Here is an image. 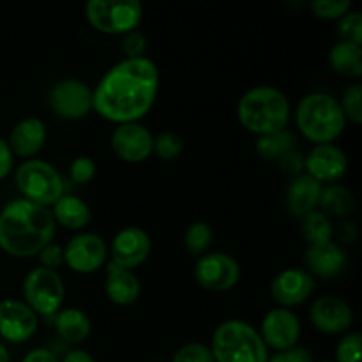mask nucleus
Instances as JSON below:
<instances>
[{
	"instance_id": "f257e3e1",
	"label": "nucleus",
	"mask_w": 362,
	"mask_h": 362,
	"mask_svg": "<svg viewBox=\"0 0 362 362\" xmlns=\"http://www.w3.org/2000/svg\"><path fill=\"white\" fill-rule=\"evenodd\" d=\"M159 90L154 60L124 59L110 67L92 90V108L112 122H138L152 108Z\"/></svg>"
},
{
	"instance_id": "f03ea898",
	"label": "nucleus",
	"mask_w": 362,
	"mask_h": 362,
	"mask_svg": "<svg viewBox=\"0 0 362 362\" xmlns=\"http://www.w3.org/2000/svg\"><path fill=\"white\" fill-rule=\"evenodd\" d=\"M55 225L48 207L25 198L9 202L0 211V247L11 257H34L52 243Z\"/></svg>"
},
{
	"instance_id": "7ed1b4c3",
	"label": "nucleus",
	"mask_w": 362,
	"mask_h": 362,
	"mask_svg": "<svg viewBox=\"0 0 362 362\" xmlns=\"http://www.w3.org/2000/svg\"><path fill=\"white\" fill-rule=\"evenodd\" d=\"M237 115L247 131L265 136L288 127L290 101L279 88L258 85L244 92L237 105Z\"/></svg>"
},
{
	"instance_id": "20e7f679",
	"label": "nucleus",
	"mask_w": 362,
	"mask_h": 362,
	"mask_svg": "<svg viewBox=\"0 0 362 362\" xmlns=\"http://www.w3.org/2000/svg\"><path fill=\"white\" fill-rule=\"evenodd\" d=\"M296 122L300 133L317 145L331 144L345 129V113L339 101L325 92H311L299 101Z\"/></svg>"
},
{
	"instance_id": "39448f33",
	"label": "nucleus",
	"mask_w": 362,
	"mask_h": 362,
	"mask_svg": "<svg viewBox=\"0 0 362 362\" xmlns=\"http://www.w3.org/2000/svg\"><path fill=\"white\" fill-rule=\"evenodd\" d=\"M214 362H267L269 349L260 332L243 320H226L212 334Z\"/></svg>"
},
{
	"instance_id": "423d86ee",
	"label": "nucleus",
	"mask_w": 362,
	"mask_h": 362,
	"mask_svg": "<svg viewBox=\"0 0 362 362\" xmlns=\"http://www.w3.org/2000/svg\"><path fill=\"white\" fill-rule=\"evenodd\" d=\"M16 186L25 200L49 207L64 194L62 175L53 165L42 159H25L16 170Z\"/></svg>"
},
{
	"instance_id": "0eeeda50",
	"label": "nucleus",
	"mask_w": 362,
	"mask_h": 362,
	"mask_svg": "<svg viewBox=\"0 0 362 362\" xmlns=\"http://www.w3.org/2000/svg\"><path fill=\"white\" fill-rule=\"evenodd\" d=\"M88 23L105 34H127L136 30L144 16L138 0H88L85 6Z\"/></svg>"
},
{
	"instance_id": "6e6552de",
	"label": "nucleus",
	"mask_w": 362,
	"mask_h": 362,
	"mask_svg": "<svg viewBox=\"0 0 362 362\" xmlns=\"http://www.w3.org/2000/svg\"><path fill=\"white\" fill-rule=\"evenodd\" d=\"M64 296H66V286L57 271L35 267L25 276V304L35 315H55L62 306Z\"/></svg>"
},
{
	"instance_id": "1a4fd4ad",
	"label": "nucleus",
	"mask_w": 362,
	"mask_h": 362,
	"mask_svg": "<svg viewBox=\"0 0 362 362\" xmlns=\"http://www.w3.org/2000/svg\"><path fill=\"white\" fill-rule=\"evenodd\" d=\"M194 278L202 288L226 292L239 283L240 265L226 253H204L194 264Z\"/></svg>"
},
{
	"instance_id": "9d476101",
	"label": "nucleus",
	"mask_w": 362,
	"mask_h": 362,
	"mask_svg": "<svg viewBox=\"0 0 362 362\" xmlns=\"http://www.w3.org/2000/svg\"><path fill=\"white\" fill-rule=\"evenodd\" d=\"M48 103L62 119H83L92 110V88L74 78L60 80L49 88Z\"/></svg>"
},
{
	"instance_id": "9b49d317",
	"label": "nucleus",
	"mask_w": 362,
	"mask_h": 362,
	"mask_svg": "<svg viewBox=\"0 0 362 362\" xmlns=\"http://www.w3.org/2000/svg\"><path fill=\"white\" fill-rule=\"evenodd\" d=\"M106 258H108V247L105 239L98 233H78L64 250V264L80 274H88L101 269L106 264Z\"/></svg>"
},
{
	"instance_id": "f8f14e48",
	"label": "nucleus",
	"mask_w": 362,
	"mask_h": 362,
	"mask_svg": "<svg viewBox=\"0 0 362 362\" xmlns=\"http://www.w3.org/2000/svg\"><path fill=\"white\" fill-rule=\"evenodd\" d=\"M260 336L267 349L271 346L276 352L293 349L300 336L299 318L288 308H272L262 320Z\"/></svg>"
},
{
	"instance_id": "ddd939ff",
	"label": "nucleus",
	"mask_w": 362,
	"mask_h": 362,
	"mask_svg": "<svg viewBox=\"0 0 362 362\" xmlns=\"http://www.w3.org/2000/svg\"><path fill=\"white\" fill-rule=\"evenodd\" d=\"M152 250L151 235L140 226H126L117 235L113 237L110 255H112V264L119 267L129 269L133 271L134 267L144 264L148 258Z\"/></svg>"
},
{
	"instance_id": "4468645a",
	"label": "nucleus",
	"mask_w": 362,
	"mask_h": 362,
	"mask_svg": "<svg viewBox=\"0 0 362 362\" xmlns=\"http://www.w3.org/2000/svg\"><path fill=\"white\" fill-rule=\"evenodd\" d=\"M315 292V278L304 269H283L274 276L271 283L272 299L281 308L299 306L306 303Z\"/></svg>"
},
{
	"instance_id": "2eb2a0df",
	"label": "nucleus",
	"mask_w": 362,
	"mask_h": 362,
	"mask_svg": "<svg viewBox=\"0 0 362 362\" xmlns=\"http://www.w3.org/2000/svg\"><path fill=\"white\" fill-rule=\"evenodd\" d=\"M37 315L18 299L0 300V336L11 343H23L37 331Z\"/></svg>"
},
{
	"instance_id": "dca6fc26",
	"label": "nucleus",
	"mask_w": 362,
	"mask_h": 362,
	"mask_svg": "<svg viewBox=\"0 0 362 362\" xmlns=\"http://www.w3.org/2000/svg\"><path fill=\"white\" fill-rule=\"evenodd\" d=\"M112 148L120 159L127 163L145 161L154 148V136L138 122L119 124L112 133Z\"/></svg>"
},
{
	"instance_id": "f3484780",
	"label": "nucleus",
	"mask_w": 362,
	"mask_h": 362,
	"mask_svg": "<svg viewBox=\"0 0 362 362\" xmlns=\"http://www.w3.org/2000/svg\"><path fill=\"white\" fill-rule=\"evenodd\" d=\"M304 170L318 182H332L341 179L349 170V158L334 144L315 145L304 158Z\"/></svg>"
},
{
	"instance_id": "a211bd4d",
	"label": "nucleus",
	"mask_w": 362,
	"mask_h": 362,
	"mask_svg": "<svg viewBox=\"0 0 362 362\" xmlns=\"http://www.w3.org/2000/svg\"><path fill=\"white\" fill-rule=\"evenodd\" d=\"M311 324L325 334L349 331L354 322V311L346 300L336 296H322L311 304Z\"/></svg>"
},
{
	"instance_id": "6ab92c4d",
	"label": "nucleus",
	"mask_w": 362,
	"mask_h": 362,
	"mask_svg": "<svg viewBox=\"0 0 362 362\" xmlns=\"http://www.w3.org/2000/svg\"><path fill=\"white\" fill-rule=\"evenodd\" d=\"M46 141V126L37 117H25L11 129L9 144L13 154L30 159L37 154Z\"/></svg>"
},
{
	"instance_id": "aec40b11",
	"label": "nucleus",
	"mask_w": 362,
	"mask_h": 362,
	"mask_svg": "<svg viewBox=\"0 0 362 362\" xmlns=\"http://www.w3.org/2000/svg\"><path fill=\"white\" fill-rule=\"evenodd\" d=\"M322 184L308 173H299L292 179L286 189V207L297 218H304L310 212L317 211L322 194Z\"/></svg>"
},
{
	"instance_id": "412c9836",
	"label": "nucleus",
	"mask_w": 362,
	"mask_h": 362,
	"mask_svg": "<svg viewBox=\"0 0 362 362\" xmlns=\"http://www.w3.org/2000/svg\"><path fill=\"white\" fill-rule=\"evenodd\" d=\"M106 296L112 303L120 306H129L136 303L140 297L141 285L138 276L129 269L119 267V265L108 262L106 265V279H105Z\"/></svg>"
},
{
	"instance_id": "4be33fe9",
	"label": "nucleus",
	"mask_w": 362,
	"mask_h": 362,
	"mask_svg": "<svg viewBox=\"0 0 362 362\" xmlns=\"http://www.w3.org/2000/svg\"><path fill=\"white\" fill-rule=\"evenodd\" d=\"M306 264L313 274L320 278H334L346 267V253L334 240L315 244V246H308Z\"/></svg>"
},
{
	"instance_id": "5701e85b",
	"label": "nucleus",
	"mask_w": 362,
	"mask_h": 362,
	"mask_svg": "<svg viewBox=\"0 0 362 362\" xmlns=\"http://www.w3.org/2000/svg\"><path fill=\"white\" fill-rule=\"evenodd\" d=\"M53 219L62 226L71 230H80L90 223L92 212L87 202L81 200L74 194H62L55 204L52 205Z\"/></svg>"
},
{
	"instance_id": "b1692460",
	"label": "nucleus",
	"mask_w": 362,
	"mask_h": 362,
	"mask_svg": "<svg viewBox=\"0 0 362 362\" xmlns=\"http://www.w3.org/2000/svg\"><path fill=\"white\" fill-rule=\"evenodd\" d=\"M55 327L60 338L71 345H78V343L85 341L90 334V318L78 308H66V310L59 311L55 318Z\"/></svg>"
},
{
	"instance_id": "393cba45",
	"label": "nucleus",
	"mask_w": 362,
	"mask_h": 362,
	"mask_svg": "<svg viewBox=\"0 0 362 362\" xmlns=\"http://www.w3.org/2000/svg\"><path fill=\"white\" fill-rule=\"evenodd\" d=\"M329 64L338 74L359 78L362 74V46L339 41L329 49Z\"/></svg>"
},
{
	"instance_id": "a878e982",
	"label": "nucleus",
	"mask_w": 362,
	"mask_h": 362,
	"mask_svg": "<svg viewBox=\"0 0 362 362\" xmlns=\"http://www.w3.org/2000/svg\"><path fill=\"white\" fill-rule=\"evenodd\" d=\"M318 205L327 218L345 219L356 209V198L349 187L341 186V184H331L327 187H322Z\"/></svg>"
},
{
	"instance_id": "bb28decb",
	"label": "nucleus",
	"mask_w": 362,
	"mask_h": 362,
	"mask_svg": "<svg viewBox=\"0 0 362 362\" xmlns=\"http://www.w3.org/2000/svg\"><path fill=\"white\" fill-rule=\"evenodd\" d=\"M297 145V138L292 131L283 129L278 133L265 134V136H258L257 145V154L262 159H267V161H279L286 152L293 151Z\"/></svg>"
},
{
	"instance_id": "cd10ccee",
	"label": "nucleus",
	"mask_w": 362,
	"mask_h": 362,
	"mask_svg": "<svg viewBox=\"0 0 362 362\" xmlns=\"http://www.w3.org/2000/svg\"><path fill=\"white\" fill-rule=\"evenodd\" d=\"M300 230H303L304 239L308 240L310 246L331 243L332 235H334V226H332L331 218H327L322 211H313L304 216Z\"/></svg>"
},
{
	"instance_id": "c85d7f7f",
	"label": "nucleus",
	"mask_w": 362,
	"mask_h": 362,
	"mask_svg": "<svg viewBox=\"0 0 362 362\" xmlns=\"http://www.w3.org/2000/svg\"><path fill=\"white\" fill-rule=\"evenodd\" d=\"M214 239L212 226L205 221H194L184 233V246L193 257H202Z\"/></svg>"
},
{
	"instance_id": "c756f323",
	"label": "nucleus",
	"mask_w": 362,
	"mask_h": 362,
	"mask_svg": "<svg viewBox=\"0 0 362 362\" xmlns=\"http://www.w3.org/2000/svg\"><path fill=\"white\" fill-rule=\"evenodd\" d=\"M184 141L182 138L172 131H163L158 136H154V148L152 152L158 154V158L165 159V161H172L182 154Z\"/></svg>"
},
{
	"instance_id": "7c9ffc66",
	"label": "nucleus",
	"mask_w": 362,
	"mask_h": 362,
	"mask_svg": "<svg viewBox=\"0 0 362 362\" xmlns=\"http://www.w3.org/2000/svg\"><path fill=\"white\" fill-rule=\"evenodd\" d=\"M345 119H350L354 124L362 122V85L354 83L349 88H345L339 101Z\"/></svg>"
},
{
	"instance_id": "2f4dec72",
	"label": "nucleus",
	"mask_w": 362,
	"mask_h": 362,
	"mask_svg": "<svg viewBox=\"0 0 362 362\" xmlns=\"http://www.w3.org/2000/svg\"><path fill=\"white\" fill-rule=\"evenodd\" d=\"M338 34L341 41L362 45V14L359 11H352L343 14L338 23Z\"/></svg>"
},
{
	"instance_id": "473e14b6",
	"label": "nucleus",
	"mask_w": 362,
	"mask_h": 362,
	"mask_svg": "<svg viewBox=\"0 0 362 362\" xmlns=\"http://www.w3.org/2000/svg\"><path fill=\"white\" fill-rule=\"evenodd\" d=\"M361 349L362 336L359 332H346L336 346V362H362Z\"/></svg>"
},
{
	"instance_id": "72a5a7b5",
	"label": "nucleus",
	"mask_w": 362,
	"mask_h": 362,
	"mask_svg": "<svg viewBox=\"0 0 362 362\" xmlns=\"http://www.w3.org/2000/svg\"><path fill=\"white\" fill-rule=\"evenodd\" d=\"M350 9H352L350 0H313L311 2V11L324 20H339Z\"/></svg>"
},
{
	"instance_id": "f704fd0d",
	"label": "nucleus",
	"mask_w": 362,
	"mask_h": 362,
	"mask_svg": "<svg viewBox=\"0 0 362 362\" xmlns=\"http://www.w3.org/2000/svg\"><path fill=\"white\" fill-rule=\"evenodd\" d=\"M172 362H214L211 349L204 343H187L180 346L173 356Z\"/></svg>"
},
{
	"instance_id": "c9c22d12",
	"label": "nucleus",
	"mask_w": 362,
	"mask_h": 362,
	"mask_svg": "<svg viewBox=\"0 0 362 362\" xmlns=\"http://www.w3.org/2000/svg\"><path fill=\"white\" fill-rule=\"evenodd\" d=\"M126 59H141L145 57V49H147V39L140 30H131L122 35V42H120Z\"/></svg>"
},
{
	"instance_id": "e433bc0d",
	"label": "nucleus",
	"mask_w": 362,
	"mask_h": 362,
	"mask_svg": "<svg viewBox=\"0 0 362 362\" xmlns=\"http://www.w3.org/2000/svg\"><path fill=\"white\" fill-rule=\"evenodd\" d=\"M71 179L78 184H87L94 179L95 175V163L94 159L87 158V156H78L73 159L69 166Z\"/></svg>"
},
{
	"instance_id": "4c0bfd02",
	"label": "nucleus",
	"mask_w": 362,
	"mask_h": 362,
	"mask_svg": "<svg viewBox=\"0 0 362 362\" xmlns=\"http://www.w3.org/2000/svg\"><path fill=\"white\" fill-rule=\"evenodd\" d=\"M39 260H41V267L55 271L57 267L64 264V247H60L59 244L49 243L48 246L39 251Z\"/></svg>"
},
{
	"instance_id": "58836bf2",
	"label": "nucleus",
	"mask_w": 362,
	"mask_h": 362,
	"mask_svg": "<svg viewBox=\"0 0 362 362\" xmlns=\"http://www.w3.org/2000/svg\"><path fill=\"white\" fill-rule=\"evenodd\" d=\"M267 362H313V356L308 349L303 346H293V349L276 352L274 356H269Z\"/></svg>"
},
{
	"instance_id": "ea45409f",
	"label": "nucleus",
	"mask_w": 362,
	"mask_h": 362,
	"mask_svg": "<svg viewBox=\"0 0 362 362\" xmlns=\"http://www.w3.org/2000/svg\"><path fill=\"white\" fill-rule=\"evenodd\" d=\"M278 163L286 173H292L293 177L299 175V173H303V170H304V156L300 154L299 151H296V148L290 152H286V154L283 156Z\"/></svg>"
},
{
	"instance_id": "a19ab883",
	"label": "nucleus",
	"mask_w": 362,
	"mask_h": 362,
	"mask_svg": "<svg viewBox=\"0 0 362 362\" xmlns=\"http://www.w3.org/2000/svg\"><path fill=\"white\" fill-rule=\"evenodd\" d=\"M13 163H14V154L11 151L9 144L7 140L0 138V179L7 177L13 170Z\"/></svg>"
},
{
	"instance_id": "79ce46f5",
	"label": "nucleus",
	"mask_w": 362,
	"mask_h": 362,
	"mask_svg": "<svg viewBox=\"0 0 362 362\" xmlns=\"http://www.w3.org/2000/svg\"><path fill=\"white\" fill-rule=\"evenodd\" d=\"M21 362H59L55 354L48 349H34L23 357Z\"/></svg>"
},
{
	"instance_id": "37998d69",
	"label": "nucleus",
	"mask_w": 362,
	"mask_h": 362,
	"mask_svg": "<svg viewBox=\"0 0 362 362\" xmlns=\"http://www.w3.org/2000/svg\"><path fill=\"white\" fill-rule=\"evenodd\" d=\"M338 237L341 240H345V243H354V240L357 239V226H356V223L349 221V219H345V221L339 223Z\"/></svg>"
},
{
	"instance_id": "c03bdc74",
	"label": "nucleus",
	"mask_w": 362,
	"mask_h": 362,
	"mask_svg": "<svg viewBox=\"0 0 362 362\" xmlns=\"http://www.w3.org/2000/svg\"><path fill=\"white\" fill-rule=\"evenodd\" d=\"M62 362H95V361H94V357L87 352V350L74 349L64 356Z\"/></svg>"
},
{
	"instance_id": "a18cd8bd",
	"label": "nucleus",
	"mask_w": 362,
	"mask_h": 362,
	"mask_svg": "<svg viewBox=\"0 0 362 362\" xmlns=\"http://www.w3.org/2000/svg\"><path fill=\"white\" fill-rule=\"evenodd\" d=\"M0 362H9V352L4 343H0Z\"/></svg>"
},
{
	"instance_id": "49530a36",
	"label": "nucleus",
	"mask_w": 362,
	"mask_h": 362,
	"mask_svg": "<svg viewBox=\"0 0 362 362\" xmlns=\"http://www.w3.org/2000/svg\"><path fill=\"white\" fill-rule=\"evenodd\" d=\"M320 362H334V361H320Z\"/></svg>"
}]
</instances>
